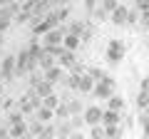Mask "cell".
<instances>
[{"instance_id":"obj_1","label":"cell","mask_w":149,"mask_h":139,"mask_svg":"<svg viewBox=\"0 0 149 139\" xmlns=\"http://www.w3.org/2000/svg\"><path fill=\"white\" fill-rule=\"evenodd\" d=\"M124 55H127V45L122 42V40H109V45H107L104 50V57L109 65H119L124 60Z\"/></svg>"},{"instance_id":"obj_2","label":"cell","mask_w":149,"mask_h":139,"mask_svg":"<svg viewBox=\"0 0 149 139\" xmlns=\"http://www.w3.org/2000/svg\"><path fill=\"white\" fill-rule=\"evenodd\" d=\"M65 35H67V30L65 27H55V30H50L47 35H42V47L45 50H52V47H62V42H65Z\"/></svg>"},{"instance_id":"obj_3","label":"cell","mask_w":149,"mask_h":139,"mask_svg":"<svg viewBox=\"0 0 149 139\" xmlns=\"http://www.w3.org/2000/svg\"><path fill=\"white\" fill-rule=\"evenodd\" d=\"M92 95H95L97 99H104V102H107V99H109L112 95H114V80H112L109 75H104V77H102V80H100V82L95 85Z\"/></svg>"},{"instance_id":"obj_4","label":"cell","mask_w":149,"mask_h":139,"mask_svg":"<svg viewBox=\"0 0 149 139\" xmlns=\"http://www.w3.org/2000/svg\"><path fill=\"white\" fill-rule=\"evenodd\" d=\"M0 77L5 82H10L13 77H17V57L15 55H8V57L0 62Z\"/></svg>"},{"instance_id":"obj_5","label":"cell","mask_w":149,"mask_h":139,"mask_svg":"<svg viewBox=\"0 0 149 139\" xmlns=\"http://www.w3.org/2000/svg\"><path fill=\"white\" fill-rule=\"evenodd\" d=\"M85 127H97V124H102V119H104V109L97 107V104H90V107H85Z\"/></svg>"},{"instance_id":"obj_6","label":"cell","mask_w":149,"mask_h":139,"mask_svg":"<svg viewBox=\"0 0 149 139\" xmlns=\"http://www.w3.org/2000/svg\"><path fill=\"white\" fill-rule=\"evenodd\" d=\"M42 75H45V80L52 82V85H55V82H62V85H65V80H67L70 72H67L65 67H60V65H55V67H50L47 72H42Z\"/></svg>"},{"instance_id":"obj_7","label":"cell","mask_w":149,"mask_h":139,"mask_svg":"<svg viewBox=\"0 0 149 139\" xmlns=\"http://www.w3.org/2000/svg\"><path fill=\"white\" fill-rule=\"evenodd\" d=\"M127 17H129V8H127V3H122V5L109 15V22L117 25V27H122V25H127Z\"/></svg>"},{"instance_id":"obj_8","label":"cell","mask_w":149,"mask_h":139,"mask_svg":"<svg viewBox=\"0 0 149 139\" xmlns=\"http://www.w3.org/2000/svg\"><path fill=\"white\" fill-rule=\"evenodd\" d=\"M35 119H37V122H42V124H52V122H57V119H55V109H47L45 104L35 109Z\"/></svg>"},{"instance_id":"obj_9","label":"cell","mask_w":149,"mask_h":139,"mask_svg":"<svg viewBox=\"0 0 149 139\" xmlns=\"http://www.w3.org/2000/svg\"><path fill=\"white\" fill-rule=\"evenodd\" d=\"M97 80L90 75V72H85V75H80V92H85V95H92V90H95Z\"/></svg>"},{"instance_id":"obj_10","label":"cell","mask_w":149,"mask_h":139,"mask_svg":"<svg viewBox=\"0 0 149 139\" xmlns=\"http://www.w3.org/2000/svg\"><path fill=\"white\" fill-rule=\"evenodd\" d=\"M104 127H119L122 124V112H112V109H104V119H102Z\"/></svg>"},{"instance_id":"obj_11","label":"cell","mask_w":149,"mask_h":139,"mask_svg":"<svg viewBox=\"0 0 149 139\" xmlns=\"http://www.w3.org/2000/svg\"><path fill=\"white\" fill-rule=\"evenodd\" d=\"M80 45H82V38H80V35H72V32H67V35H65V42H62L65 50L74 52V50H80Z\"/></svg>"},{"instance_id":"obj_12","label":"cell","mask_w":149,"mask_h":139,"mask_svg":"<svg viewBox=\"0 0 149 139\" xmlns=\"http://www.w3.org/2000/svg\"><path fill=\"white\" fill-rule=\"evenodd\" d=\"M37 65H40V72H47L50 67H55V65H57V60H55L52 55H50L47 50H45V52H42V57L37 60Z\"/></svg>"},{"instance_id":"obj_13","label":"cell","mask_w":149,"mask_h":139,"mask_svg":"<svg viewBox=\"0 0 149 139\" xmlns=\"http://www.w3.org/2000/svg\"><path fill=\"white\" fill-rule=\"evenodd\" d=\"M107 109H112V112H124V97L112 95L109 99H107Z\"/></svg>"},{"instance_id":"obj_14","label":"cell","mask_w":149,"mask_h":139,"mask_svg":"<svg viewBox=\"0 0 149 139\" xmlns=\"http://www.w3.org/2000/svg\"><path fill=\"white\" fill-rule=\"evenodd\" d=\"M35 95L40 97V99H45V97H50V95H52V82H47V80L37 82V87H35Z\"/></svg>"},{"instance_id":"obj_15","label":"cell","mask_w":149,"mask_h":139,"mask_svg":"<svg viewBox=\"0 0 149 139\" xmlns=\"http://www.w3.org/2000/svg\"><path fill=\"white\" fill-rule=\"evenodd\" d=\"M74 62H77V60H74V52H70V50H65V52L57 57V65H60V67H65V70H70Z\"/></svg>"},{"instance_id":"obj_16","label":"cell","mask_w":149,"mask_h":139,"mask_svg":"<svg viewBox=\"0 0 149 139\" xmlns=\"http://www.w3.org/2000/svg\"><path fill=\"white\" fill-rule=\"evenodd\" d=\"M67 109L72 117H77V114H85V104H82V99H67Z\"/></svg>"},{"instance_id":"obj_17","label":"cell","mask_w":149,"mask_h":139,"mask_svg":"<svg viewBox=\"0 0 149 139\" xmlns=\"http://www.w3.org/2000/svg\"><path fill=\"white\" fill-rule=\"evenodd\" d=\"M27 134V122H20V124H10V137L13 139H20Z\"/></svg>"},{"instance_id":"obj_18","label":"cell","mask_w":149,"mask_h":139,"mask_svg":"<svg viewBox=\"0 0 149 139\" xmlns=\"http://www.w3.org/2000/svg\"><path fill=\"white\" fill-rule=\"evenodd\" d=\"M42 129H45V124L37 122V119L27 122V134H30V137H40V134H42Z\"/></svg>"},{"instance_id":"obj_19","label":"cell","mask_w":149,"mask_h":139,"mask_svg":"<svg viewBox=\"0 0 149 139\" xmlns=\"http://www.w3.org/2000/svg\"><path fill=\"white\" fill-rule=\"evenodd\" d=\"M70 117H72V114H70V109H67V102H62V104L55 109V119H62V122H67Z\"/></svg>"},{"instance_id":"obj_20","label":"cell","mask_w":149,"mask_h":139,"mask_svg":"<svg viewBox=\"0 0 149 139\" xmlns=\"http://www.w3.org/2000/svg\"><path fill=\"white\" fill-rule=\"evenodd\" d=\"M67 32H72V35H80V38H82V35L87 32V27L82 25L80 20H72V22H70V27H67Z\"/></svg>"},{"instance_id":"obj_21","label":"cell","mask_w":149,"mask_h":139,"mask_svg":"<svg viewBox=\"0 0 149 139\" xmlns=\"http://www.w3.org/2000/svg\"><path fill=\"white\" fill-rule=\"evenodd\" d=\"M149 107V92H139L137 95V112H144Z\"/></svg>"},{"instance_id":"obj_22","label":"cell","mask_w":149,"mask_h":139,"mask_svg":"<svg viewBox=\"0 0 149 139\" xmlns=\"http://www.w3.org/2000/svg\"><path fill=\"white\" fill-rule=\"evenodd\" d=\"M20 122H25V114H22L20 109H17V112H10V114L5 117V124H8V127H10V124H20Z\"/></svg>"},{"instance_id":"obj_23","label":"cell","mask_w":149,"mask_h":139,"mask_svg":"<svg viewBox=\"0 0 149 139\" xmlns=\"http://www.w3.org/2000/svg\"><path fill=\"white\" fill-rule=\"evenodd\" d=\"M55 137H57V127H55V122H52V124H45L42 134H40L37 139H55Z\"/></svg>"},{"instance_id":"obj_24","label":"cell","mask_w":149,"mask_h":139,"mask_svg":"<svg viewBox=\"0 0 149 139\" xmlns=\"http://www.w3.org/2000/svg\"><path fill=\"white\" fill-rule=\"evenodd\" d=\"M137 122H139V127H142V137H149V117L144 112H139L137 114Z\"/></svg>"},{"instance_id":"obj_25","label":"cell","mask_w":149,"mask_h":139,"mask_svg":"<svg viewBox=\"0 0 149 139\" xmlns=\"http://www.w3.org/2000/svg\"><path fill=\"white\" fill-rule=\"evenodd\" d=\"M42 104H45V107H47V109H57L60 104H62V102H60V97H57V95H55V92H52V95H50V97H45V99H42Z\"/></svg>"},{"instance_id":"obj_26","label":"cell","mask_w":149,"mask_h":139,"mask_svg":"<svg viewBox=\"0 0 149 139\" xmlns=\"http://www.w3.org/2000/svg\"><path fill=\"white\" fill-rule=\"evenodd\" d=\"M27 20H35V15H32L30 10H25V8H22V10L17 13V15H15V22H20V25H25Z\"/></svg>"},{"instance_id":"obj_27","label":"cell","mask_w":149,"mask_h":139,"mask_svg":"<svg viewBox=\"0 0 149 139\" xmlns=\"http://www.w3.org/2000/svg\"><path fill=\"white\" fill-rule=\"evenodd\" d=\"M90 139H107V137H104V124L90 127Z\"/></svg>"},{"instance_id":"obj_28","label":"cell","mask_w":149,"mask_h":139,"mask_svg":"<svg viewBox=\"0 0 149 139\" xmlns=\"http://www.w3.org/2000/svg\"><path fill=\"white\" fill-rule=\"evenodd\" d=\"M65 87H67V90H80V75H67Z\"/></svg>"},{"instance_id":"obj_29","label":"cell","mask_w":149,"mask_h":139,"mask_svg":"<svg viewBox=\"0 0 149 139\" xmlns=\"http://www.w3.org/2000/svg\"><path fill=\"white\" fill-rule=\"evenodd\" d=\"M100 5H102V8H104V10H107V13H109V15H112V13L117 10V8H119V5H122V3H119V0H102Z\"/></svg>"},{"instance_id":"obj_30","label":"cell","mask_w":149,"mask_h":139,"mask_svg":"<svg viewBox=\"0 0 149 139\" xmlns=\"http://www.w3.org/2000/svg\"><path fill=\"white\" fill-rule=\"evenodd\" d=\"M10 25H13V17H8L5 13L0 10V32H5V30H8Z\"/></svg>"},{"instance_id":"obj_31","label":"cell","mask_w":149,"mask_h":139,"mask_svg":"<svg viewBox=\"0 0 149 139\" xmlns=\"http://www.w3.org/2000/svg\"><path fill=\"white\" fill-rule=\"evenodd\" d=\"M70 124H72V129H82V127H85V117H82V114L70 117Z\"/></svg>"},{"instance_id":"obj_32","label":"cell","mask_w":149,"mask_h":139,"mask_svg":"<svg viewBox=\"0 0 149 139\" xmlns=\"http://www.w3.org/2000/svg\"><path fill=\"white\" fill-rule=\"evenodd\" d=\"M95 17H97V20H107V17H109V13H107L102 5H97V8H95Z\"/></svg>"},{"instance_id":"obj_33","label":"cell","mask_w":149,"mask_h":139,"mask_svg":"<svg viewBox=\"0 0 149 139\" xmlns=\"http://www.w3.org/2000/svg\"><path fill=\"white\" fill-rule=\"evenodd\" d=\"M137 3V8L134 10H139V13H149V0H134Z\"/></svg>"},{"instance_id":"obj_34","label":"cell","mask_w":149,"mask_h":139,"mask_svg":"<svg viewBox=\"0 0 149 139\" xmlns=\"http://www.w3.org/2000/svg\"><path fill=\"white\" fill-rule=\"evenodd\" d=\"M87 72H90V75H92V77H95V80H97V82H100V80H102V77H104V72H102V70H100V67H90V70H87Z\"/></svg>"},{"instance_id":"obj_35","label":"cell","mask_w":149,"mask_h":139,"mask_svg":"<svg viewBox=\"0 0 149 139\" xmlns=\"http://www.w3.org/2000/svg\"><path fill=\"white\" fill-rule=\"evenodd\" d=\"M67 15H70V8H67V5L57 10V17H60V22H62V20H67Z\"/></svg>"},{"instance_id":"obj_36","label":"cell","mask_w":149,"mask_h":139,"mask_svg":"<svg viewBox=\"0 0 149 139\" xmlns=\"http://www.w3.org/2000/svg\"><path fill=\"white\" fill-rule=\"evenodd\" d=\"M139 92H149V75L142 77V85H139Z\"/></svg>"},{"instance_id":"obj_37","label":"cell","mask_w":149,"mask_h":139,"mask_svg":"<svg viewBox=\"0 0 149 139\" xmlns=\"http://www.w3.org/2000/svg\"><path fill=\"white\" fill-rule=\"evenodd\" d=\"M70 139H87V137H85V132H82V129H74V132L70 134Z\"/></svg>"},{"instance_id":"obj_38","label":"cell","mask_w":149,"mask_h":139,"mask_svg":"<svg viewBox=\"0 0 149 139\" xmlns=\"http://www.w3.org/2000/svg\"><path fill=\"white\" fill-rule=\"evenodd\" d=\"M139 25L144 27V30H149V13H142V22Z\"/></svg>"},{"instance_id":"obj_39","label":"cell","mask_w":149,"mask_h":139,"mask_svg":"<svg viewBox=\"0 0 149 139\" xmlns=\"http://www.w3.org/2000/svg\"><path fill=\"white\" fill-rule=\"evenodd\" d=\"M13 104H15V99H5V102H3V112H5V109H10Z\"/></svg>"},{"instance_id":"obj_40","label":"cell","mask_w":149,"mask_h":139,"mask_svg":"<svg viewBox=\"0 0 149 139\" xmlns=\"http://www.w3.org/2000/svg\"><path fill=\"white\" fill-rule=\"evenodd\" d=\"M5 45V32H0V47Z\"/></svg>"},{"instance_id":"obj_41","label":"cell","mask_w":149,"mask_h":139,"mask_svg":"<svg viewBox=\"0 0 149 139\" xmlns=\"http://www.w3.org/2000/svg\"><path fill=\"white\" fill-rule=\"evenodd\" d=\"M13 0H0V8H5V5H10Z\"/></svg>"},{"instance_id":"obj_42","label":"cell","mask_w":149,"mask_h":139,"mask_svg":"<svg viewBox=\"0 0 149 139\" xmlns=\"http://www.w3.org/2000/svg\"><path fill=\"white\" fill-rule=\"evenodd\" d=\"M3 90H5V85H3V77H0V95H3Z\"/></svg>"},{"instance_id":"obj_43","label":"cell","mask_w":149,"mask_h":139,"mask_svg":"<svg viewBox=\"0 0 149 139\" xmlns=\"http://www.w3.org/2000/svg\"><path fill=\"white\" fill-rule=\"evenodd\" d=\"M55 139H70V137H62V134H57V137H55Z\"/></svg>"},{"instance_id":"obj_44","label":"cell","mask_w":149,"mask_h":139,"mask_svg":"<svg viewBox=\"0 0 149 139\" xmlns=\"http://www.w3.org/2000/svg\"><path fill=\"white\" fill-rule=\"evenodd\" d=\"M17 3H20V5H25V3H30V0H17Z\"/></svg>"},{"instance_id":"obj_45","label":"cell","mask_w":149,"mask_h":139,"mask_svg":"<svg viewBox=\"0 0 149 139\" xmlns=\"http://www.w3.org/2000/svg\"><path fill=\"white\" fill-rule=\"evenodd\" d=\"M20 139H32V137H30V134H25V137H20Z\"/></svg>"},{"instance_id":"obj_46","label":"cell","mask_w":149,"mask_h":139,"mask_svg":"<svg viewBox=\"0 0 149 139\" xmlns=\"http://www.w3.org/2000/svg\"><path fill=\"white\" fill-rule=\"evenodd\" d=\"M144 114H147V117H149V107H147V109H144Z\"/></svg>"},{"instance_id":"obj_47","label":"cell","mask_w":149,"mask_h":139,"mask_svg":"<svg viewBox=\"0 0 149 139\" xmlns=\"http://www.w3.org/2000/svg\"><path fill=\"white\" fill-rule=\"evenodd\" d=\"M3 139H13V137H3Z\"/></svg>"},{"instance_id":"obj_48","label":"cell","mask_w":149,"mask_h":139,"mask_svg":"<svg viewBox=\"0 0 149 139\" xmlns=\"http://www.w3.org/2000/svg\"><path fill=\"white\" fill-rule=\"evenodd\" d=\"M0 114H3V107H0Z\"/></svg>"}]
</instances>
